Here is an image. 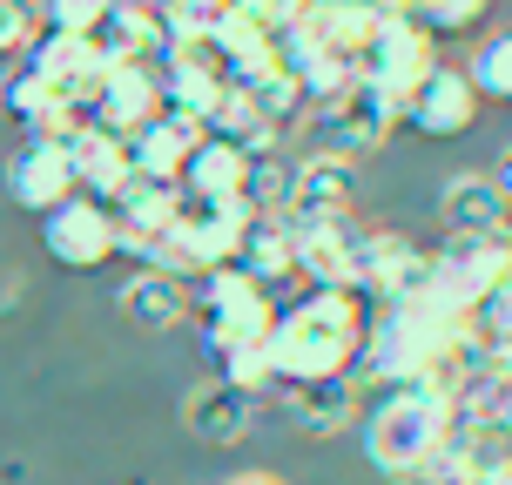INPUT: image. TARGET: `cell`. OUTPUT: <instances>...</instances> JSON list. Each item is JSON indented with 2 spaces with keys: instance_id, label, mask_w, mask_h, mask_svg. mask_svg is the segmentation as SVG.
Returning a JSON list of instances; mask_svg holds the SVG:
<instances>
[{
  "instance_id": "obj_19",
  "label": "cell",
  "mask_w": 512,
  "mask_h": 485,
  "mask_svg": "<svg viewBox=\"0 0 512 485\" xmlns=\"http://www.w3.org/2000/svg\"><path fill=\"white\" fill-rule=\"evenodd\" d=\"M196 142H203V122H182V115L162 108L142 135H128V162H135V176H142V182H176Z\"/></svg>"
},
{
  "instance_id": "obj_29",
  "label": "cell",
  "mask_w": 512,
  "mask_h": 485,
  "mask_svg": "<svg viewBox=\"0 0 512 485\" xmlns=\"http://www.w3.org/2000/svg\"><path fill=\"white\" fill-rule=\"evenodd\" d=\"M115 7V0H41V27H54V34H95L102 27V14Z\"/></svg>"
},
{
  "instance_id": "obj_13",
  "label": "cell",
  "mask_w": 512,
  "mask_h": 485,
  "mask_svg": "<svg viewBox=\"0 0 512 485\" xmlns=\"http://www.w3.org/2000/svg\"><path fill=\"white\" fill-rule=\"evenodd\" d=\"M358 209V162H337V155H297V176H290V223H317V216H351Z\"/></svg>"
},
{
  "instance_id": "obj_32",
  "label": "cell",
  "mask_w": 512,
  "mask_h": 485,
  "mask_svg": "<svg viewBox=\"0 0 512 485\" xmlns=\"http://www.w3.org/2000/svg\"><path fill=\"white\" fill-rule=\"evenodd\" d=\"M230 485H283V479H277V472H236Z\"/></svg>"
},
{
  "instance_id": "obj_21",
  "label": "cell",
  "mask_w": 512,
  "mask_h": 485,
  "mask_svg": "<svg viewBox=\"0 0 512 485\" xmlns=\"http://www.w3.org/2000/svg\"><path fill=\"white\" fill-rule=\"evenodd\" d=\"M21 68L34 81H48L54 95H68L75 81H95V48H88L81 34H54V27H41L34 48L21 54Z\"/></svg>"
},
{
  "instance_id": "obj_27",
  "label": "cell",
  "mask_w": 512,
  "mask_h": 485,
  "mask_svg": "<svg viewBox=\"0 0 512 485\" xmlns=\"http://www.w3.org/2000/svg\"><path fill=\"white\" fill-rule=\"evenodd\" d=\"M223 384H236V391H250V398H263L270 384H277V371H270V351L263 344H236V351H223Z\"/></svg>"
},
{
  "instance_id": "obj_25",
  "label": "cell",
  "mask_w": 512,
  "mask_h": 485,
  "mask_svg": "<svg viewBox=\"0 0 512 485\" xmlns=\"http://www.w3.org/2000/svg\"><path fill=\"white\" fill-rule=\"evenodd\" d=\"M492 0H418L411 7V21L425 27L432 41H445V34H472V27H486Z\"/></svg>"
},
{
  "instance_id": "obj_17",
  "label": "cell",
  "mask_w": 512,
  "mask_h": 485,
  "mask_svg": "<svg viewBox=\"0 0 512 485\" xmlns=\"http://www.w3.org/2000/svg\"><path fill=\"white\" fill-rule=\"evenodd\" d=\"M243 176H250V155L203 135L189 149V162H182L176 189H182V203H243Z\"/></svg>"
},
{
  "instance_id": "obj_18",
  "label": "cell",
  "mask_w": 512,
  "mask_h": 485,
  "mask_svg": "<svg viewBox=\"0 0 512 485\" xmlns=\"http://www.w3.org/2000/svg\"><path fill=\"white\" fill-rule=\"evenodd\" d=\"M283 405H290V418L310 438H337L358 425L364 391H358V378H317V384H283Z\"/></svg>"
},
{
  "instance_id": "obj_5",
  "label": "cell",
  "mask_w": 512,
  "mask_h": 485,
  "mask_svg": "<svg viewBox=\"0 0 512 485\" xmlns=\"http://www.w3.org/2000/svg\"><path fill=\"white\" fill-rule=\"evenodd\" d=\"M189 304L203 310V344L216 358L236 351V344H263L270 324H277L270 290L250 283L243 270H209V277H196V297H189Z\"/></svg>"
},
{
  "instance_id": "obj_11",
  "label": "cell",
  "mask_w": 512,
  "mask_h": 485,
  "mask_svg": "<svg viewBox=\"0 0 512 485\" xmlns=\"http://www.w3.org/2000/svg\"><path fill=\"white\" fill-rule=\"evenodd\" d=\"M41 250L61 263V270H102L115 256V216L88 196H68L61 209L41 216Z\"/></svg>"
},
{
  "instance_id": "obj_8",
  "label": "cell",
  "mask_w": 512,
  "mask_h": 485,
  "mask_svg": "<svg viewBox=\"0 0 512 485\" xmlns=\"http://www.w3.org/2000/svg\"><path fill=\"white\" fill-rule=\"evenodd\" d=\"M472 122H479V88L452 61H438L432 75L405 95V108H398V128H418L425 142H459Z\"/></svg>"
},
{
  "instance_id": "obj_12",
  "label": "cell",
  "mask_w": 512,
  "mask_h": 485,
  "mask_svg": "<svg viewBox=\"0 0 512 485\" xmlns=\"http://www.w3.org/2000/svg\"><path fill=\"white\" fill-rule=\"evenodd\" d=\"M162 115V75H155L149 61H122V68H108L102 88H95V122L108 135H142V128Z\"/></svg>"
},
{
  "instance_id": "obj_28",
  "label": "cell",
  "mask_w": 512,
  "mask_h": 485,
  "mask_svg": "<svg viewBox=\"0 0 512 485\" xmlns=\"http://www.w3.org/2000/svg\"><path fill=\"white\" fill-rule=\"evenodd\" d=\"M41 34V0H0V61H21Z\"/></svg>"
},
{
  "instance_id": "obj_4",
  "label": "cell",
  "mask_w": 512,
  "mask_h": 485,
  "mask_svg": "<svg viewBox=\"0 0 512 485\" xmlns=\"http://www.w3.org/2000/svg\"><path fill=\"white\" fill-rule=\"evenodd\" d=\"M506 277H512V230L506 236H445L432 250V283H425V290H432L445 310L472 317Z\"/></svg>"
},
{
  "instance_id": "obj_3",
  "label": "cell",
  "mask_w": 512,
  "mask_h": 485,
  "mask_svg": "<svg viewBox=\"0 0 512 485\" xmlns=\"http://www.w3.org/2000/svg\"><path fill=\"white\" fill-rule=\"evenodd\" d=\"M304 155H337V162H364L371 149H384V135L398 128V102L371 88V81H351L337 102L304 108Z\"/></svg>"
},
{
  "instance_id": "obj_10",
  "label": "cell",
  "mask_w": 512,
  "mask_h": 485,
  "mask_svg": "<svg viewBox=\"0 0 512 485\" xmlns=\"http://www.w3.org/2000/svg\"><path fill=\"white\" fill-rule=\"evenodd\" d=\"M243 230H250V203H182L169 236H176L189 277H209V270H230L236 263Z\"/></svg>"
},
{
  "instance_id": "obj_23",
  "label": "cell",
  "mask_w": 512,
  "mask_h": 485,
  "mask_svg": "<svg viewBox=\"0 0 512 485\" xmlns=\"http://www.w3.org/2000/svg\"><path fill=\"white\" fill-rule=\"evenodd\" d=\"M236 95H243V102L256 108V122H270V128H277V135H290V128L304 122V108H310V102H304V88L290 81V68H270V75L243 81Z\"/></svg>"
},
{
  "instance_id": "obj_31",
  "label": "cell",
  "mask_w": 512,
  "mask_h": 485,
  "mask_svg": "<svg viewBox=\"0 0 512 485\" xmlns=\"http://www.w3.org/2000/svg\"><path fill=\"white\" fill-rule=\"evenodd\" d=\"M492 182L506 189V203H512V142H506V149H499V169H492Z\"/></svg>"
},
{
  "instance_id": "obj_16",
  "label": "cell",
  "mask_w": 512,
  "mask_h": 485,
  "mask_svg": "<svg viewBox=\"0 0 512 485\" xmlns=\"http://www.w3.org/2000/svg\"><path fill=\"white\" fill-rule=\"evenodd\" d=\"M182 425H189V438H203V445H243V438L256 432V398L216 378V384H203V391H189Z\"/></svg>"
},
{
  "instance_id": "obj_30",
  "label": "cell",
  "mask_w": 512,
  "mask_h": 485,
  "mask_svg": "<svg viewBox=\"0 0 512 485\" xmlns=\"http://www.w3.org/2000/svg\"><path fill=\"white\" fill-rule=\"evenodd\" d=\"M472 331L486 337V344H506V337H512V277L499 283L479 310H472Z\"/></svg>"
},
{
  "instance_id": "obj_20",
  "label": "cell",
  "mask_w": 512,
  "mask_h": 485,
  "mask_svg": "<svg viewBox=\"0 0 512 485\" xmlns=\"http://www.w3.org/2000/svg\"><path fill=\"white\" fill-rule=\"evenodd\" d=\"M230 270H243L250 283H290L297 277V236L283 216H250V230H243V250H236Z\"/></svg>"
},
{
  "instance_id": "obj_24",
  "label": "cell",
  "mask_w": 512,
  "mask_h": 485,
  "mask_svg": "<svg viewBox=\"0 0 512 485\" xmlns=\"http://www.w3.org/2000/svg\"><path fill=\"white\" fill-rule=\"evenodd\" d=\"M7 115L21 122V135H54V128H61V95L14 61V75H7Z\"/></svg>"
},
{
  "instance_id": "obj_1",
  "label": "cell",
  "mask_w": 512,
  "mask_h": 485,
  "mask_svg": "<svg viewBox=\"0 0 512 485\" xmlns=\"http://www.w3.org/2000/svg\"><path fill=\"white\" fill-rule=\"evenodd\" d=\"M364 324H371V304L358 290H304L290 310H277V324L263 337L277 384L351 378V364L364 351Z\"/></svg>"
},
{
  "instance_id": "obj_22",
  "label": "cell",
  "mask_w": 512,
  "mask_h": 485,
  "mask_svg": "<svg viewBox=\"0 0 512 485\" xmlns=\"http://www.w3.org/2000/svg\"><path fill=\"white\" fill-rule=\"evenodd\" d=\"M122 317L128 324H142V331H169L189 317V283L162 277V270H135L122 283Z\"/></svg>"
},
{
  "instance_id": "obj_9",
  "label": "cell",
  "mask_w": 512,
  "mask_h": 485,
  "mask_svg": "<svg viewBox=\"0 0 512 485\" xmlns=\"http://www.w3.org/2000/svg\"><path fill=\"white\" fill-rule=\"evenodd\" d=\"M7 196L27 216H48L75 196V162H68V142L61 135H21V149L7 155Z\"/></svg>"
},
{
  "instance_id": "obj_26",
  "label": "cell",
  "mask_w": 512,
  "mask_h": 485,
  "mask_svg": "<svg viewBox=\"0 0 512 485\" xmlns=\"http://www.w3.org/2000/svg\"><path fill=\"white\" fill-rule=\"evenodd\" d=\"M472 88H479V102H512V27L506 34H492L486 48L472 54Z\"/></svg>"
},
{
  "instance_id": "obj_14",
  "label": "cell",
  "mask_w": 512,
  "mask_h": 485,
  "mask_svg": "<svg viewBox=\"0 0 512 485\" xmlns=\"http://www.w3.org/2000/svg\"><path fill=\"white\" fill-rule=\"evenodd\" d=\"M68 162H75V196H88V203H115L122 196V182L135 176V162H128V142L122 135H108L102 122L81 128V135H68Z\"/></svg>"
},
{
  "instance_id": "obj_6",
  "label": "cell",
  "mask_w": 512,
  "mask_h": 485,
  "mask_svg": "<svg viewBox=\"0 0 512 485\" xmlns=\"http://www.w3.org/2000/svg\"><path fill=\"white\" fill-rule=\"evenodd\" d=\"M432 68H438V41L411 21V14H384L378 34H371L364 54H358V75L371 81V88H384L398 108H405V95L432 75Z\"/></svg>"
},
{
  "instance_id": "obj_33",
  "label": "cell",
  "mask_w": 512,
  "mask_h": 485,
  "mask_svg": "<svg viewBox=\"0 0 512 485\" xmlns=\"http://www.w3.org/2000/svg\"><path fill=\"white\" fill-rule=\"evenodd\" d=\"M384 14H411V7H418V0H378Z\"/></svg>"
},
{
  "instance_id": "obj_15",
  "label": "cell",
  "mask_w": 512,
  "mask_h": 485,
  "mask_svg": "<svg viewBox=\"0 0 512 485\" xmlns=\"http://www.w3.org/2000/svg\"><path fill=\"white\" fill-rule=\"evenodd\" d=\"M438 216H445V236H506L512 230V203L492 176H452L438 189Z\"/></svg>"
},
{
  "instance_id": "obj_2",
  "label": "cell",
  "mask_w": 512,
  "mask_h": 485,
  "mask_svg": "<svg viewBox=\"0 0 512 485\" xmlns=\"http://www.w3.org/2000/svg\"><path fill=\"white\" fill-rule=\"evenodd\" d=\"M445 438H452V405L425 384H405L384 391L378 411L364 418V459L378 479H418L445 452Z\"/></svg>"
},
{
  "instance_id": "obj_7",
  "label": "cell",
  "mask_w": 512,
  "mask_h": 485,
  "mask_svg": "<svg viewBox=\"0 0 512 485\" xmlns=\"http://www.w3.org/2000/svg\"><path fill=\"white\" fill-rule=\"evenodd\" d=\"M432 283V250H418L405 230H364L358 243V297L364 304H411Z\"/></svg>"
}]
</instances>
